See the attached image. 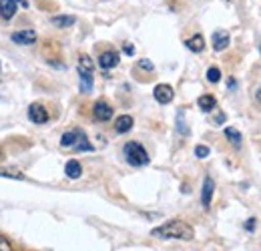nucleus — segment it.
I'll return each mask as SVG.
<instances>
[{"mask_svg": "<svg viewBox=\"0 0 261 251\" xmlns=\"http://www.w3.org/2000/svg\"><path fill=\"white\" fill-rule=\"evenodd\" d=\"M213 193H215V181L207 175V177L203 179V189H201V205H203L205 209H209V207H211Z\"/></svg>", "mask_w": 261, "mask_h": 251, "instance_id": "5", "label": "nucleus"}, {"mask_svg": "<svg viewBox=\"0 0 261 251\" xmlns=\"http://www.w3.org/2000/svg\"><path fill=\"white\" fill-rule=\"evenodd\" d=\"M93 115H95L97 121L107 123V121L113 119V107H111L109 103H105V101H97L95 107H93Z\"/></svg>", "mask_w": 261, "mask_h": 251, "instance_id": "6", "label": "nucleus"}, {"mask_svg": "<svg viewBox=\"0 0 261 251\" xmlns=\"http://www.w3.org/2000/svg\"><path fill=\"white\" fill-rule=\"evenodd\" d=\"M151 235L157 237V239H181V241H191V239L195 237V229H193L189 223H185V221L171 219V221H167V223H163V225H159V227H155V229L151 231Z\"/></svg>", "mask_w": 261, "mask_h": 251, "instance_id": "1", "label": "nucleus"}, {"mask_svg": "<svg viewBox=\"0 0 261 251\" xmlns=\"http://www.w3.org/2000/svg\"><path fill=\"white\" fill-rule=\"evenodd\" d=\"M0 66H2V64H0Z\"/></svg>", "mask_w": 261, "mask_h": 251, "instance_id": "32", "label": "nucleus"}, {"mask_svg": "<svg viewBox=\"0 0 261 251\" xmlns=\"http://www.w3.org/2000/svg\"><path fill=\"white\" fill-rule=\"evenodd\" d=\"M65 173L68 179H79V177L83 175V165H81L76 159H70V161H66Z\"/></svg>", "mask_w": 261, "mask_h": 251, "instance_id": "12", "label": "nucleus"}, {"mask_svg": "<svg viewBox=\"0 0 261 251\" xmlns=\"http://www.w3.org/2000/svg\"><path fill=\"white\" fill-rule=\"evenodd\" d=\"M137 64H139L141 68H145V70H153V63H151V61H147V59H141Z\"/></svg>", "mask_w": 261, "mask_h": 251, "instance_id": "26", "label": "nucleus"}, {"mask_svg": "<svg viewBox=\"0 0 261 251\" xmlns=\"http://www.w3.org/2000/svg\"><path fill=\"white\" fill-rule=\"evenodd\" d=\"M29 119L34 125H44V123H48V111L40 103H33L29 107Z\"/></svg>", "mask_w": 261, "mask_h": 251, "instance_id": "4", "label": "nucleus"}, {"mask_svg": "<svg viewBox=\"0 0 261 251\" xmlns=\"http://www.w3.org/2000/svg\"><path fill=\"white\" fill-rule=\"evenodd\" d=\"M79 70H85V72H93L95 70V63H93V59L89 55H83L79 59Z\"/></svg>", "mask_w": 261, "mask_h": 251, "instance_id": "19", "label": "nucleus"}, {"mask_svg": "<svg viewBox=\"0 0 261 251\" xmlns=\"http://www.w3.org/2000/svg\"><path fill=\"white\" fill-rule=\"evenodd\" d=\"M0 251H12V247H10V243L0 235Z\"/></svg>", "mask_w": 261, "mask_h": 251, "instance_id": "27", "label": "nucleus"}, {"mask_svg": "<svg viewBox=\"0 0 261 251\" xmlns=\"http://www.w3.org/2000/svg\"><path fill=\"white\" fill-rule=\"evenodd\" d=\"M185 46H187L191 53H201V51L205 48V38H203L201 34H195V36H191L189 40H185Z\"/></svg>", "mask_w": 261, "mask_h": 251, "instance_id": "17", "label": "nucleus"}, {"mask_svg": "<svg viewBox=\"0 0 261 251\" xmlns=\"http://www.w3.org/2000/svg\"><path fill=\"white\" fill-rule=\"evenodd\" d=\"M123 155H125V159H127V163H129L130 167H145V165H149V161H151L147 149H145L141 143H137V141H129V143L125 145Z\"/></svg>", "mask_w": 261, "mask_h": 251, "instance_id": "2", "label": "nucleus"}, {"mask_svg": "<svg viewBox=\"0 0 261 251\" xmlns=\"http://www.w3.org/2000/svg\"><path fill=\"white\" fill-rule=\"evenodd\" d=\"M133 117L130 115H121L119 119H117V123H115V131L119 133V135H125V133H129L130 129H133Z\"/></svg>", "mask_w": 261, "mask_h": 251, "instance_id": "14", "label": "nucleus"}, {"mask_svg": "<svg viewBox=\"0 0 261 251\" xmlns=\"http://www.w3.org/2000/svg\"><path fill=\"white\" fill-rule=\"evenodd\" d=\"M0 177H8V179H16V181H22V173H14L10 169H0Z\"/></svg>", "mask_w": 261, "mask_h": 251, "instance_id": "23", "label": "nucleus"}, {"mask_svg": "<svg viewBox=\"0 0 261 251\" xmlns=\"http://www.w3.org/2000/svg\"><path fill=\"white\" fill-rule=\"evenodd\" d=\"M153 96H155V101H157L159 105H169V103L173 101V96H175V91H173L171 85L161 83V85H157V87L153 89Z\"/></svg>", "mask_w": 261, "mask_h": 251, "instance_id": "3", "label": "nucleus"}, {"mask_svg": "<svg viewBox=\"0 0 261 251\" xmlns=\"http://www.w3.org/2000/svg\"><path fill=\"white\" fill-rule=\"evenodd\" d=\"M16 10H18V2L16 0H0V16L4 20L14 18Z\"/></svg>", "mask_w": 261, "mask_h": 251, "instance_id": "11", "label": "nucleus"}, {"mask_svg": "<svg viewBox=\"0 0 261 251\" xmlns=\"http://www.w3.org/2000/svg\"><path fill=\"white\" fill-rule=\"evenodd\" d=\"M119 53L117 51H105V53H100V57H98V66L102 68V70H111V68H115L117 64H119Z\"/></svg>", "mask_w": 261, "mask_h": 251, "instance_id": "7", "label": "nucleus"}, {"mask_svg": "<svg viewBox=\"0 0 261 251\" xmlns=\"http://www.w3.org/2000/svg\"><path fill=\"white\" fill-rule=\"evenodd\" d=\"M235 85H237V83H235V79H229L227 87H229V89H231V91H233V89H235Z\"/></svg>", "mask_w": 261, "mask_h": 251, "instance_id": "30", "label": "nucleus"}, {"mask_svg": "<svg viewBox=\"0 0 261 251\" xmlns=\"http://www.w3.org/2000/svg\"><path fill=\"white\" fill-rule=\"evenodd\" d=\"M197 105H199V109H201L203 113H211V111H215L217 101H215V96H213V94H203V96H199Z\"/></svg>", "mask_w": 261, "mask_h": 251, "instance_id": "13", "label": "nucleus"}, {"mask_svg": "<svg viewBox=\"0 0 261 251\" xmlns=\"http://www.w3.org/2000/svg\"><path fill=\"white\" fill-rule=\"evenodd\" d=\"M83 135H85V133H83L81 129H70V131H66L65 135L61 137V147H65V149H74Z\"/></svg>", "mask_w": 261, "mask_h": 251, "instance_id": "9", "label": "nucleus"}, {"mask_svg": "<svg viewBox=\"0 0 261 251\" xmlns=\"http://www.w3.org/2000/svg\"><path fill=\"white\" fill-rule=\"evenodd\" d=\"M255 101H257V103H261V87L255 91Z\"/></svg>", "mask_w": 261, "mask_h": 251, "instance_id": "31", "label": "nucleus"}, {"mask_svg": "<svg viewBox=\"0 0 261 251\" xmlns=\"http://www.w3.org/2000/svg\"><path fill=\"white\" fill-rule=\"evenodd\" d=\"M74 151H79V153H81V151H93V145L89 143V139H87V135H83V137H81V141L76 143V147H74Z\"/></svg>", "mask_w": 261, "mask_h": 251, "instance_id": "22", "label": "nucleus"}, {"mask_svg": "<svg viewBox=\"0 0 261 251\" xmlns=\"http://www.w3.org/2000/svg\"><path fill=\"white\" fill-rule=\"evenodd\" d=\"M225 137H227V141L233 147H241V133H239L237 129L227 127V129H225Z\"/></svg>", "mask_w": 261, "mask_h": 251, "instance_id": "18", "label": "nucleus"}, {"mask_svg": "<svg viewBox=\"0 0 261 251\" xmlns=\"http://www.w3.org/2000/svg\"><path fill=\"white\" fill-rule=\"evenodd\" d=\"M225 119H227V117H225V113H217V115L213 117V125H223V123H225Z\"/></svg>", "mask_w": 261, "mask_h": 251, "instance_id": "25", "label": "nucleus"}, {"mask_svg": "<svg viewBox=\"0 0 261 251\" xmlns=\"http://www.w3.org/2000/svg\"><path fill=\"white\" fill-rule=\"evenodd\" d=\"M207 81L213 83V85L219 83V81H221V70H219L217 66H211V68L207 70Z\"/></svg>", "mask_w": 261, "mask_h": 251, "instance_id": "21", "label": "nucleus"}, {"mask_svg": "<svg viewBox=\"0 0 261 251\" xmlns=\"http://www.w3.org/2000/svg\"><path fill=\"white\" fill-rule=\"evenodd\" d=\"M50 22L55 27H59V29H68V27H72L76 22V18L74 16H68V14H57V16L50 18Z\"/></svg>", "mask_w": 261, "mask_h": 251, "instance_id": "16", "label": "nucleus"}, {"mask_svg": "<svg viewBox=\"0 0 261 251\" xmlns=\"http://www.w3.org/2000/svg\"><path fill=\"white\" fill-rule=\"evenodd\" d=\"M177 131H179L183 137H187V135H189V127L185 125V113H183V111H179V113H177Z\"/></svg>", "mask_w": 261, "mask_h": 251, "instance_id": "20", "label": "nucleus"}, {"mask_svg": "<svg viewBox=\"0 0 261 251\" xmlns=\"http://www.w3.org/2000/svg\"><path fill=\"white\" fill-rule=\"evenodd\" d=\"M12 42H16V44H20V46H31V44H34L36 42V32L34 31H16L12 32Z\"/></svg>", "mask_w": 261, "mask_h": 251, "instance_id": "8", "label": "nucleus"}, {"mask_svg": "<svg viewBox=\"0 0 261 251\" xmlns=\"http://www.w3.org/2000/svg\"><path fill=\"white\" fill-rule=\"evenodd\" d=\"M79 79H81V93H91L93 91V72H85V70H79Z\"/></svg>", "mask_w": 261, "mask_h": 251, "instance_id": "15", "label": "nucleus"}, {"mask_svg": "<svg viewBox=\"0 0 261 251\" xmlns=\"http://www.w3.org/2000/svg\"><path fill=\"white\" fill-rule=\"evenodd\" d=\"M247 231H253L255 229V217H251V219H247L245 221V225H243Z\"/></svg>", "mask_w": 261, "mask_h": 251, "instance_id": "28", "label": "nucleus"}, {"mask_svg": "<svg viewBox=\"0 0 261 251\" xmlns=\"http://www.w3.org/2000/svg\"><path fill=\"white\" fill-rule=\"evenodd\" d=\"M211 42H213V51L221 53V51H225V48L229 46L231 36H229L227 31H215L213 32V36H211Z\"/></svg>", "mask_w": 261, "mask_h": 251, "instance_id": "10", "label": "nucleus"}, {"mask_svg": "<svg viewBox=\"0 0 261 251\" xmlns=\"http://www.w3.org/2000/svg\"><path fill=\"white\" fill-rule=\"evenodd\" d=\"M209 153H211V149H209L207 145H197L195 147V155L199 159H207L209 157Z\"/></svg>", "mask_w": 261, "mask_h": 251, "instance_id": "24", "label": "nucleus"}, {"mask_svg": "<svg viewBox=\"0 0 261 251\" xmlns=\"http://www.w3.org/2000/svg\"><path fill=\"white\" fill-rule=\"evenodd\" d=\"M123 51H125V55H129V57H133V55H135L133 44H125V46H123Z\"/></svg>", "mask_w": 261, "mask_h": 251, "instance_id": "29", "label": "nucleus"}]
</instances>
